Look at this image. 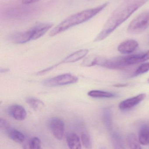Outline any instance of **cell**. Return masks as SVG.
Segmentation results:
<instances>
[{"mask_svg":"<svg viewBox=\"0 0 149 149\" xmlns=\"http://www.w3.org/2000/svg\"><path fill=\"white\" fill-rule=\"evenodd\" d=\"M149 0H125L112 13L98 34L94 42H98L106 39L119 26L125 22L139 8Z\"/></svg>","mask_w":149,"mask_h":149,"instance_id":"1","label":"cell"},{"mask_svg":"<svg viewBox=\"0 0 149 149\" xmlns=\"http://www.w3.org/2000/svg\"><path fill=\"white\" fill-rule=\"evenodd\" d=\"M108 3L109 2H107L96 8L82 10L71 15L53 28L50 32L49 35L50 36H54L72 27L88 21L102 11Z\"/></svg>","mask_w":149,"mask_h":149,"instance_id":"2","label":"cell"},{"mask_svg":"<svg viewBox=\"0 0 149 149\" xmlns=\"http://www.w3.org/2000/svg\"><path fill=\"white\" fill-rule=\"evenodd\" d=\"M52 26L53 24L51 23L38 24L27 30L12 33L10 36L9 39L12 42L15 44L26 43L40 38Z\"/></svg>","mask_w":149,"mask_h":149,"instance_id":"3","label":"cell"},{"mask_svg":"<svg viewBox=\"0 0 149 149\" xmlns=\"http://www.w3.org/2000/svg\"><path fill=\"white\" fill-rule=\"evenodd\" d=\"M149 26V10L144 11L129 24L127 31L131 34H138L146 30Z\"/></svg>","mask_w":149,"mask_h":149,"instance_id":"4","label":"cell"},{"mask_svg":"<svg viewBox=\"0 0 149 149\" xmlns=\"http://www.w3.org/2000/svg\"><path fill=\"white\" fill-rule=\"evenodd\" d=\"M78 80V77L73 74L65 73L46 79L43 81V84L45 86L50 87L60 86L76 83Z\"/></svg>","mask_w":149,"mask_h":149,"instance_id":"5","label":"cell"},{"mask_svg":"<svg viewBox=\"0 0 149 149\" xmlns=\"http://www.w3.org/2000/svg\"><path fill=\"white\" fill-rule=\"evenodd\" d=\"M88 52L89 51L87 49H83L79 50L73 53H72L66 56L65 58H64L61 62H60V63L45 69V72H48L52 70L57 68L60 65L77 62V61L82 59L83 58L85 57L88 53Z\"/></svg>","mask_w":149,"mask_h":149,"instance_id":"6","label":"cell"},{"mask_svg":"<svg viewBox=\"0 0 149 149\" xmlns=\"http://www.w3.org/2000/svg\"><path fill=\"white\" fill-rule=\"evenodd\" d=\"M49 126L53 136L57 140H62L65 130L64 121L58 117H52L49 121Z\"/></svg>","mask_w":149,"mask_h":149,"instance_id":"7","label":"cell"},{"mask_svg":"<svg viewBox=\"0 0 149 149\" xmlns=\"http://www.w3.org/2000/svg\"><path fill=\"white\" fill-rule=\"evenodd\" d=\"M99 65L113 70L125 68L127 66L126 63V56L117 57L107 60L101 58Z\"/></svg>","mask_w":149,"mask_h":149,"instance_id":"8","label":"cell"},{"mask_svg":"<svg viewBox=\"0 0 149 149\" xmlns=\"http://www.w3.org/2000/svg\"><path fill=\"white\" fill-rule=\"evenodd\" d=\"M7 112L10 116L18 121L23 120L26 118L27 112L21 105L13 104L8 107Z\"/></svg>","mask_w":149,"mask_h":149,"instance_id":"9","label":"cell"},{"mask_svg":"<svg viewBox=\"0 0 149 149\" xmlns=\"http://www.w3.org/2000/svg\"><path fill=\"white\" fill-rule=\"evenodd\" d=\"M146 97L145 94L142 93L135 97L127 99L120 103L119 108L122 110L130 109L139 104L145 99Z\"/></svg>","mask_w":149,"mask_h":149,"instance_id":"10","label":"cell"},{"mask_svg":"<svg viewBox=\"0 0 149 149\" xmlns=\"http://www.w3.org/2000/svg\"><path fill=\"white\" fill-rule=\"evenodd\" d=\"M139 44L134 40H128L120 44L118 47V50L122 54L133 53L138 48Z\"/></svg>","mask_w":149,"mask_h":149,"instance_id":"11","label":"cell"},{"mask_svg":"<svg viewBox=\"0 0 149 149\" xmlns=\"http://www.w3.org/2000/svg\"><path fill=\"white\" fill-rule=\"evenodd\" d=\"M148 60H149V50L144 53L126 56V63L127 66L143 63Z\"/></svg>","mask_w":149,"mask_h":149,"instance_id":"12","label":"cell"},{"mask_svg":"<svg viewBox=\"0 0 149 149\" xmlns=\"http://www.w3.org/2000/svg\"><path fill=\"white\" fill-rule=\"evenodd\" d=\"M8 137L17 143H22L24 141V135L20 131L10 127L5 132Z\"/></svg>","mask_w":149,"mask_h":149,"instance_id":"13","label":"cell"},{"mask_svg":"<svg viewBox=\"0 0 149 149\" xmlns=\"http://www.w3.org/2000/svg\"><path fill=\"white\" fill-rule=\"evenodd\" d=\"M66 141L70 149H81L80 138L75 134L70 133L68 134L66 137Z\"/></svg>","mask_w":149,"mask_h":149,"instance_id":"14","label":"cell"},{"mask_svg":"<svg viewBox=\"0 0 149 149\" xmlns=\"http://www.w3.org/2000/svg\"><path fill=\"white\" fill-rule=\"evenodd\" d=\"M138 141L141 144H149V126L144 125L142 126L139 131Z\"/></svg>","mask_w":149,"mask_h":149,"instance_id":"15","label":"cell"},{"mask_svg":"<svg viewBox=\"0 0 149 149\" xmlns=\"http://www.w3.org/2000/svg\"><path fill=\"white\" fill-rule=\"evenodd\" d=\"M87 95L95 98H112L117 96L115 93L98 90H91L87 93Z\"/></svg>","mask_w":149,"mask_h":149,"instance_id":"16","label":"cell"},{"mask_svg":"<svg viewBox=\"0 0 149 149\" xmlns=\"http://www.w3.org/2000/svg\"><path fill=\"white\" fill-rule=\"evenodd\" d=\"M127 141L130 149H142L139 141L134 134H130L127 136Z\"/></svg>","mask_w":149,"mask_h":149,"instance_id":"17","label":"cell"},{"mask_svg":"<svg viewBox=\"0 0 149 149\" xmlns=\"http://www.w3.org/2000/svg\"><path fill=\"white\" fill-rule=\"evenodd\" d=\"M26 102L34 110L38 109L44 106V104L41 100L34 97L27 98Z\"/></svg>","mask_w":149,"mask_h":149,"instance_id":"18","label":"cell"},{"mask_svg":"<svg viewBox=\"0 0 149 149\" xmlns=\"http://www.w3.org/2000/svg\"><path fill=\"white\" fill-rule=\"evenodd\" d=\"M112 141L114 149H126L120 136L113 133L112 136Z\"/></svg>","mask_w":149,"mask_h":149,"instance_id":"19","label":"cell"},{"mask_svg":"<svg viewBox=\"0 0 149 149\" xmlns=\"http://www.w3.org/2000/svg\"><path fill=\"white\" fill-rule=\"evenodd\" d=\"M99 57L90 56L84 59L81 63V65L84 67H91L98 65L99 62Z\"/></svg>","mask_w":149,"mask_h":149,"instance_id":"20","label":"cell"},{"mask_svg":"<svg viewBox=\"0 0 149 149\" xmlns=\"http://www.w3.org/2000/svg\"><path fill=\"white\" fill-rule=\"evenodd\" d=\"M103 120L104 123L108 129H112V121L111 110L108 109H106L104 110L103 115Z\"/></svg>","mask_w":149,"mask_h":149,"instance_id":"21","label":"cell"},{"mask_svg":"<svg viewBox=\"0 0 149 149\" xmlns=\"http://www.w3.org/2000/svg\"><path fill=\"white\" fill-rule=\"evenodd\" d=\"M82 144L85 149H92V144L89 135L87 133H82L81 136Z\"/></svg>","mask_w":149,"mask_h":149,"instance_id":"22","label":"cell"},{"mask_svg":"<svg viewBox=\"0 0 149 149\" xmlns=\"http://www.w3.org/2000/svg\"><path fill=\"white\" fill-rule=\"evenodd\" d=\"M29 145L30 149H43L41 141L38 137H33L31 139Z\"/></svg>","mask_w":149,"mask_h":149,"instance_id":"23","label":"cell"},{"mask_svg":"<svg viewBox=\"0 0 149 149\" xmlns=\"http://www.w3.org/2000/svg\"><path fill=\"white\" fill-rule=\"evenodd\" d=\"M149 71V63H145L140 65L134 73V76L144 74Z\"/></svg>","mask_w":149,"mask_h":149,"instance_id":"24","label":"cell"},{"mask_svg":"<svg viewBox=\"0 0 149 149\" xmlns=\"http://www.w3.org/2000/svg\"><path fill=\"white\" fill-rule=\"evenodd\" d=\"M11 126H10V124L7 120L1 118L0 119V128L1 130L3 131V132H6V130L8 129Z\"/></svg>","mask_w":149,"mask_h":149,"instance_id":"25","label":"cell"},{"mask_svg":"<svg viewBox=\"0 0 149 149\" xmlns=\"http://www.w3.org/2000/svg\"><path fill=\"white\" fill-rule=\"evenodd\" d=\"M40 0H22V3L23 4H29L37 2Z\"/></svg>","mask_w":149,"mask_h":149,"instance_id":"26","label":"cell"},{"mask_svg":"<svg viewBox=\"0 0 149 149\" xmlns=\"http://www.w3.org/2000/svg\"><path fill=\"white\" fill-rule=\"evenodd\" d=\"M127 86V84H118L116 85H114V86L115 87H124Z\"/></svg>","mask_w":149,"mask_h":149,"instance_id":"27","label":"cell"},{"mask_svg":"<svg viewBox=\"0 0 149 149\" xmlns=\"http://www.w3.org/2000/svg\"><path fill=\"white\" fill-rule=\"evenodd\" d=\"M9 70V69H1V72H2V71H3V72H7Z\"/></svg>","mask_w":149,"mask_h":149,"instance_id":"28","label":"cell"},{"mask_svg":"<svg viewBox=\"0 0 149 149\" xmlns=\"http://www.w3.org/2000/svg\"><path fill=\"white\" fill-rule=\"evenodd\" d=\"M100 149H106L105 148H101Z\"/></svg>","mask_w":149,"mask_h":149,"instance_id":"29","label":"cell"},{"mask_svg":"<svg viewBox=\"0 0 149 149\" xmlns=\"http://www.w3.org/2000/svg\"><path fill=\"white\" fill-rule=\"evenodd\" d=\"M148 82L149 83V79H148Z\"/></svg>","mask_w":149,"mask_h":149,"instance_id":"30","label":"cell"}]
</instances>
